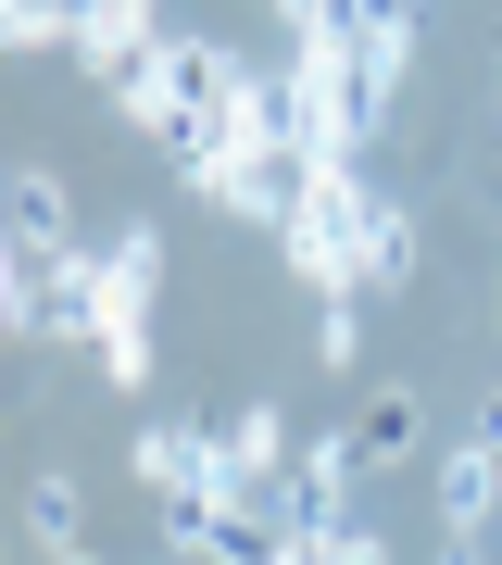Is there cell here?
<instances>
[{
    "mask_svg": "<svg viewBox=\"0 0 502 565\" xmlns=\"http://www.w3.org/2000/svg\"><path fill=\"white\" fill-rule=\"evenodd\" d=\"M114 114L139 126L177 177H201V163L226 151V114H239V51H226V39H177V25H163L151 63L114 88Z\"/></svg>",
    "mask_w": 502,
    "mask_h": 565,
    "instance_id": "cell-1",
    "label": "cell"
},
{
    "mask_svg": "<svg viewBox=\"0 0 502 565\" xmlns=\"http://www.w3.org/2000/svg\"><path fill=\"white\" fill-rule=\"evenodd\" d=\"M289 88H301V151H314V163H364V151H377L389 76L340 39V25H327V39H289Z\"/></svg>",
    "mask_w": 502,
    "mask_h": 565,
    "instance_id": "cell-2",
    "label": "cell"
},
{
    "mask_svg": "<svg viewBox=\"0 0 502 565\" xmlns=\"http://www.w3.org/2000/svg\"><path fill=\"white\" fill-rule=\"evenodd\" d=\"M151 289H163V226H114L88 252V302H100V377L114 390H151Z\"/></svg>",
    "mask_w": 502,
    "mask_h": 565,
    "instance_id": "cell-3",
    "label": "cell"
},
{
    "mask_svg": "<svg viewBox=\"0 0 502 565\" xmlns=\"http://www.w3.org/2000/svg\"><path fill=\"white\" fill-rule=\"evenodd\" d=\"M364 214H377V177H364V163H314L301 214L277 226V252L327 289V302H340V289H364Z\"/></svg>",
    "mask_w": 502,
    "mask_h": 565,
    "instance_id": "cell-4",
    "label": "cell"
},
{
    "mask_svg": "<svg viewBox=\"0 0 502 565\" xmlns=\"http://www.w3.org/2000/svg\"><path fill=\"white\" fill-rule=\"evenodd\" d=\"M364 478H377V465H364V440H352V427H327V440H301V452H289V478H277V490H289V515H301V527H352V490H364Z\"/></svg>",
    "mask_w": 502,
    "mask_h": 565,
    "instance_id": "cell-5",
    "label": "cell"
},
{
    "mask_svg": "<svg viewBox=\"0 0 502 565\" xmlns=\"http://www.w3.org/2000/svg\"><path fill=\"white\" fill-rule=\"evenodd\" d=\"M151 39H163V25H151V0H76V39H63V51H76L88 76H100V102H114V88L151 63Z\"/></svg>",
    "mask_w": 502,
    "mask_h": 565,
    "instance_id": "cell-6",
    "label": "cell"
},
{
    "mask_svg": "<svg viewBox=\"0 0 502 565\" xmlns=\"http://www.w3.org/2000/svg\"><path fill=\"white\" fill-rule=\"evenodd\" d=\"M0 202H13V239H0V252H39V264L88 252V239H76V202H63L51 163H13V177H0Z\"/></svg>",
    "mask_w": 502,
    "mask_h": 565,
    "instance_id": "cell-7",
    "label": "cell"
},
{
    "mask_svg": "<svg viewBox=\"0 0 502 565\" xmlns=\"http://www.w3.org/2000/svg\"><path fill=\"white\" fill-rule=\"evenodd\" d=\"M490 515H502V452L490 440H452L440 452V541H478Z\"/></svg>",
    "mask_w": 502,
    "mask_h": 565,
    "instance_id": "cell-8",
    "label": "cell"
},
{
    "mask_svg": "<svg viewBox=\"0 0 502 565\" xmlns=\"http://www.w3.org/2000/svg\"><path fill=\"white\" fill-rule=\"evenodd\" d=\"M327 25H340V39H352L364 63H377L389 88L415 76V0H340V13H327Z\"/></svg>",
    "mask_w": 502,
    "mask_h": 565,
    "instance_id": "cell-9",
    "label": "cell"
},
{
    "mask_svg": "<svg viewBox=\"0 0 502 565\" xmlns=\"http://www.w3.org/2000/svg\"><path fill=\"white\" fill-rule=\"evenodd\" d=\"M402 277H415V202H389V189H377V214H364V302L402 289Z\"/></svg>",
    "mask_w": 502,
    "mask_h": 565,
    "instance_id": "cell-10",
    "label": "cell"
},
{
    "mask_svg": "<svg viewBox=\"0 0 502 565\" xmlns=\"http://www.w3.org/2000/svg\"><path fill=\"white\" fill-rule=\"evenodd\" d=\"M76 527H88V490L63 478V465H51V478H25V541H39V553H76Z\"/></svg>",
    "mask_w": 502,
    "mask_h": 565,
    "instance_id": "cell-11",
    "label": "cell"
},
{
    "mask_svg": "<svg viewBox=\"0 0 502 565\" xmlns=\"http://www.w3.org/2000/svg\"><path fill=\"white\" fill-rule=\"evenodd\" d=\"M352 440H364V465H402V452L427 440V415H415V390H364V427H352Z\"/></svg>",
    "mask_w": 502,
    "mask_h": 565,
    "instance_id": "cell-12",
    "label": "cell"
},
{
    "mask_svg": "<svg viewBox=\"0 0 502 565\" xmlns=\"http://www.w3.org/2000/svg\"><path fill=\"white\" fill-rule=\"evenodd\" d=\"M226 452H239V478H289V415L277 403H239V415H226Z\"/></svg>",
    "mask_w": 502,
    "mask_h": 565,
    "instance_id": "cell-13",
    "label": "cell"
},
{
    "mask_svg": "<svg viewBox=\"0 0 502 565\" xmlns=\"http://www.w3.org/2000/svg\"><path fill=\"white\" fill-rule=\"evenodd\" d=\"M314 352H327V377H352V364H364V289H340V302L314 315Z\"/></svg>",
    "mask_w": 502,
    "mask_h": 565,
    "instance_id": "cell-14",
    "label": "cell"
},
{
    "mask_svg": "<svg viewBox=\"0 0 502 565\" xmlns=\"http://www.w3.org/2000/svg\"><path fill=\"white\" fill-rule=\"evenodd\" d=\"M277 565H352V553H340V527H301V541H289Z\"/></svg>",
    "mask_w": 502,
    "mask_h": 565,
    "instance_id": "cell-15",
    "label": "cell"
},
{
    "mask_svg": "<svg viewBox=\"0 0 502 565\" xmlns=\"http://www.w3.org/2000/svg\"><path fill=\"white\" fill-rule=\"evenodd\" d=\"M464 440H490V452H502V377H490V403H478V427H464Z\"/></svg>",
    "mask_w": 502,
    "mask_h": 565,
    "instance_id": "cell-16",
    "label": "cell"
},
{
    "mask_svg": "<svg viewBox=\"0 0 502 565\" xmlns=\"http://www.w3.org/2000/svg\"><path fill=\"white\" fill-rule=\"evenodd\" d=\"M440 565H478V541H440Z\"/></svg>",
    "mask_w": 502,
    "mask_h": 565,
    "instance_id": "cell-17",
    "label": "cell"
},
{
    "mask_svg": "<svg viewBox=\"0 0 502 565\" xmlns=\"http://www.w3.org/2000/svg\"><path fill=\"white\" fill-rule=\"evenodd\" d=\"M490 114H502V63H490Z\"/></svg>",
    "mask_w": 502,
    "mask_h": 565,
    "instance_id": "cell-18",
    "label": "cell"
},
{
    "mask_svg": "<svg viewBox=\"0 0 502 565\" xmlns=\"http://www.w3.org/2000/svg\"><path fill=\"white\" fill-rule=\"evenodd\" d=\"M51 565H88V553H51Z\"/></svg>",
    "mask_w": 502,
    "mask_h": 565,
    "instance_id": "cell-19",
    "label": "cell"
}]
</instances>
